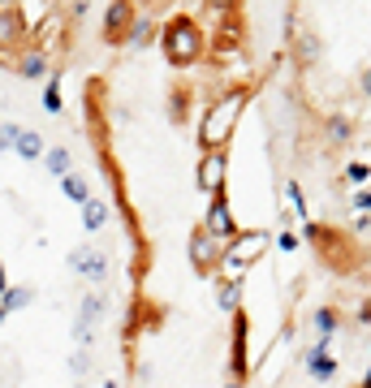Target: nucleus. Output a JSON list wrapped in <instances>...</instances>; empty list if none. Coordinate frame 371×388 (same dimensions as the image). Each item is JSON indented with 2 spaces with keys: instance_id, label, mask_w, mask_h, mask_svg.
Returning <instances> with one entry per match:
<instances>
[{
  "instance_id": "nucleus-1",
  "label": "nucleus",
  "mask_w": 371,
  "mask_h": 388,
  "mask_svg": "<svg viewBox=\"0 0 371 388\" xmlns=\"http://www.w3.org/2000/svg\"><path fill=\"white\" fill-rule=\"evenodd\" d=\"M165 52H169L173 65H190L194 52H199V31H194L186 18H177V22L165 31Z\"/></svg>"
},
{
  "instance_id": "nucleus-2",
  "label": "nucleus",
  "mask_w": 371,
  "mask_h": 388,
  "mask_svg": "<svg viewBox=\"0 0 371 388\" xmlns=\"http://www.w3.org/2000/svg\"><path fill=\"white\" fill-rule=\"evenodd\" d=\"M238 104H242V95H229V99H221L216 108H211L207 121H203V143H221V138H225V130H229L233 117H238Z\"/></svg>"
},
{
  "instance_id": "nucleus-3",
  "label": "nucleus",
  "mask_w": 371,
  "mask_h": 388,
  "mask_svg": "<svg viewBox=\"0 0 371 388\" xmlns=\"http://www.w3.org/2000/svg\"><path fill=\"white\" fill-rule=\"evenodd\" d=\"M221 250H225V242H221V238H211L207 229H199V233H194V242H190V259H194L203 272L221 259Z\"/></svg>"
},
{
  "instance_id": "nucleus-4",
  "label": "nucleus",
  "mask_w": 371,
  "mask_h": 388,
  "mask_svg": "<svg viewBox=\"0 0 371 388\" xmlns=\"http://www.w3.org/2000/svg\"><path fill=\"white\" fill-rule=\"evenodd\" d=\"M221 177H225V155L211 151V155L199 164V186H203L207 194H216V190H221Z\"/></svg>"
},
{
  "instance_id": "nucleus-5",
  "label": "nucleus",
  "mask_w": 371,
  "mask_h": 388,
  "mask_svg": "<svg viewBox=\"0 0 371 388\" xmlns=\"http://www.w3.org/2000/svg\"><path fill=\"white\" fill-rule=\"evenodd\" d=\"M207 233H211V238H221V242L233 233V216H229V207H225L221 199L207 207Z\"/></svg>"
},
{
  "instance_id": "nucleus-6",
  "label": "nucleus",
  "mask_w": 371,
  "mask_h": 388,
  "mask_svg": "<svg viewBox=\"0 0 371 388\" xmlns=\"http://www.w3.org/2000/svg\"><path fill=\"white\" fill-rule=\"evenodd\" d=\"M337 323H341V315H337L333 306H324L320 315H315V328H320V332H324V341H328V332H337Z\"/></svg>"
},
{
  "instance_id": "nucleus-7",
  "label": "nucleus",
  "mask_w": 371,
  "mask_h": 388,
  "mask_svg": "<svg viewBox=\"0 0 371 388\" xmlns=\"http://www.w3.org/2000/svg\"><path fill=\"white\" fill-rule=\"evenodd\" d=\"M74 263H78V267H87L91 276H104V267H109V263H104V255H87V250H82Z\"/></svg>"
},
{
  "instance_id": "nucleus-8",
  "label": "nucleus",
  "mask_w": 371,
  "mask_h": 388,
  "mask_svg": "<svg viewBox=\"0 0 371 388\" xmlns=\"http://www.w3.org/2000/svg\"><path fill=\"white\" fill-rule=\"evenodd\" d=\"M121 26H130V5H117V9L109 13V35H113V39H117Z\"/></svg>"
},
{
  "instance_id": "nucleus-9",
  "label": "nucleus",
  "mask_w": 371,
  "mask_h": 388,
  "mask_svg": "<svg viewBox=\"0 0 371 388\" xmlns=\"http://www.w3.org/2000/svg\"><path fill=\"white\" fill-rule=\"evenodd\" d=\"M328 138H333V143H350V121H345V117H333V121H328Z\"/></svg>"
},
{
  "instance_id": "nucleus-10",
  "label": "nucleus",
  "mask_w": 371,
  "mask_h": 388,
  "mask_svg": "<svg viewBox=\"0 0 371 388\" xmlns=\"http://www.w3.org/2000/svg\"><path fill=\"white\" fill-rule=\"evenodd\" d=\"M345 177H350L354 186H367V182H371V169H367V164H350V169H345Z\"/></svg>"
},
{
  "instance_id": "nucleus-11",
  "label": "nucleus",
  "mask_w": 371,
  "mask_h": 388,
  "mask_svg": "<svg viewBox=\"0 0 371 388\" xmlns=\"http://www.w3.org/2000/svg\"><path fill=\"white\" fill-rule=\"evenodd\" d=\"M354 207H358L362 216H371V190H358V194H354Z\"/></svg>"
},
{
  "instance_id": "nucleus-12",
  "label": "nucleus",
  "mask_w": 371,
  "mask_h": 388,
  "mask_svg": "<svg viewBox=\"0 0 371 388\" xmlns=\"http://www.w3.org/2000/svg\"><path fill=\"white\" fill-rule=\"evenodd\" d=\"M315 52H320V43H315L311 35H302V61H315Z\"/></svg>"
},
{
  "instance_id": "nucleus-13",
  "label": "nucleus",
  "mask_w": 371,
  "mask_h": 388,
  "mask_svg": "<svg viewBox=\"0 0 371 388\" xmlns=\"http://www.w3.org/2000/svg\"><path fill=\"white\" fill-rule=\"evenodd\" d=\"M52 169L65 173V169H70V155H65V151H52Z\"/></svg>"
},
{
  "instance_id": "nucleus-14",
  "label": "nucleus",
  "mask_w": 371,
  "mask_h": 388,
  "mask_svg": "<svg viewBox=\"0 0 371 388\" xmlns=\"http://www.w3.org/2000/svg\"><path fill=\"white\" fill-rule=\"evenodd\" d=\"M70 194H74V199H87V186H82L78 177H70Z\"/></svg>"
},
{
  "instance_id": "nucleus-15",
  "label": "nucleus",
  "mask_w": 371,
  "mask_h": 388,
  "mask_svg": "<svg viewBox=\"0 0 371 388\" xmlns=\"http://www.w3.org/2000/svg\"><path fill=\"white\" fill-rule=\"evenodd\" d=\"M358 87H362V95H371V65L362 70V78H358Z\"/></svg>"
},
{
  "instance_id": "nucleus-16",
  "label": "nucleus",
  "mask_w": 371,
  "mask_h": 388,
  "mask_svg": "<svg viewBox=\"0 0 371 388\" xmlns=\"http://www.w3.org/2000/svg\"><path fill=\"white\" fill-rule=\"evenodd\" d=\"M358 323H362V328H371V306H362V311H358Z\"/></svg>"
},
{
  "instance_id": "nucleus-17",
  "label": "nucleus",
  "mask_w": 371,
  "mask_h": 388,
  "mask_svg": "<svg viewBox=\"0 0 371 388\" xmlns=\"http://www.w3.org/2000/svg\"><path fill=\"white\" fill-rule=\"evenodd\" d=\"M362 388H371V371H367V384H362Z\"/></svg>"
},
{
  "instance_id": "nucleus-18",
  "label": "nucleus",
  "mask_w": 371,
  "mask_h": 388,
  "mask_svg": "<svg viewBox=\"0 0 371 388\" xmlns=\"http://www.w3.org/2000/svg\"><path fill=\"white\" fill-rule=\"evenodd\" d=\"M229 388H238V384H229Z\"/></svg>"
}]
</instances>
